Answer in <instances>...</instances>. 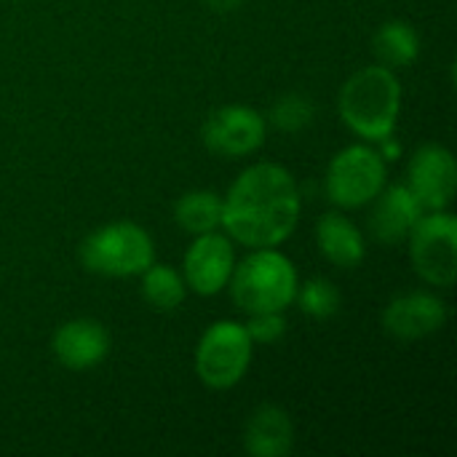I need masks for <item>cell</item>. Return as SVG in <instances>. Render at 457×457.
Here are the masks:
<instances>
[{"label":"cell","mask_w":457,"mask_h":457,"mask_svg":"<svg viewBox=\"0 0 457 457\" xmlns=\"http://www.w3.org/2000/svg\"><path fill=\"white\" fill-rule=\"evenodd\" d=\"M303 214L300 185L278 163H252L222 198V230L246 249L281 246Z\"/></svg>","instance_id":"obj_1"},{"label":"cell","mask_w":457,"mask_h":457,"mask_svg":"<svg viewBox=\"0 0 457 457\" xmlns=\"http://www.w3.org/2000/svg\"><path fill=\"white\" fill-rule=\"evenodd\" d=\"M337 112L340 120L370 145L394 137L402 112V83L396 72L383 64L356 70L340 86Z\"/></svg>","instance_id":"obj_2"},{"label":"cell","mask_w":457,"mask_h":457,"mask_svg":"<svg viewBox=\"0 0 457 457\" xmlns=\"http://www.w3.org/2000/svg\"><path fill=\"white\" fill-rule=\"evenodd\" d=\"M297 268L295 262L278 252V246L270 249H252L244 262H236L230 276V297L233 303L246 313H270V311H287L295 303L297 295Z\"/></svg>","instance_id":"obj_3"},{"label":"cell","mask_w":457,"mask_h":457,"mask_svg":"<svg viewBox=\"0 0 457 457\" xmlns=\"http://www.w3.org/2000/svg\"><path fill=\"white\" fill-rule=\"evenodd\" d=\"M78 254L88 273L107 278H134L155 262V244L142 225L118 220L88 233L80 241Z\"/></svg>","instance_id":"obj_4"},{"label":"cell","mask_w":457,"mask_h":457,"mask_svg":"<svg viewBox=\"0 0 457 457\" xmlns=\"http://www.w3.org/2000/svg\"><path fill=\"white\" fill-rule=\"evenodd\" d=\"M252 356H254V343L246 327L241 321L222 319L204 329L195 345L193 367L206 388L230 391L246 378Z\"/></svg>","instance_id":"obj_5"},{"label":"cell","mask_w":457,"mask_h":457,"mask_svg":"<svg viewBox=\"0 0 457 457\" xmlns=\"http://www.w3.org/2000/svg\"><path fill=\"white\" fill-rule=\"evenodd\" d=\"M388 185V163L380 150L370 142L343 147L327 166L324 190L327 198L340 209H364Z\"/></svg>","instance_id":"obj_6"},{"label":"cell","mask_w":457,"mask_h":457,"mask_svg":"<svg viewBox=\"0 0 457 457\" xmlns=\"http://www.w3.org/2000/svg\"><path fill=\"white\" fill-rule=\"evenodd\" d=\"M412 270L431 287L450 289L457 281V217L453 212H423L404 241Z\"/></svg>","instance_id":"obj_7"},{"label":"cell","mask_w":457,"mask_h":457,"mask_svg":"<svg viewBox=\"0 0 457 457\" xmlns=\"http://www.w3.org/2000/svg\"><path fill=\"white\" fill-rule=\"evenodd\" d=\"M268 123L265 115L249 104H222L209 112L201 139L204 145L222 158H244L257 153L265 145Z\"/></svg>","instance_id":"obj_8"},{"label":"cell","mask_w":457,"mask_h":457,"mask_svg":"<svg viewBox=\"0 0 457 457\" xmlns=\"http://www.w3.org/2000/svg\"><path fill=\"white\" fill-rule=\"evenodd\" d=\"M236 268V249L233 241L220 233H201L185 252L182 262V278L187 292H195L201 297H214L222 289H228L230 276Z\"/></svg>","instance_id":"obj_9"},{"label":"cell","mask_w":457,"mask_h":457,"mask_svg":"<svg viewBox=\"0 0 457 457\" xmlns=\"http://www.w3.org/2000/svg\"><path fill=\"white\" fill-rule=\"evenodd\" d=\"M404 185L426 212L447 209L457 193V163L453 150L436 142L418 147L410 158Z\"/></svg>","instance_id":"obj_10"},{"label":"cell","mask_w":457,"mask_h":457,"mask_svg":"<svg viewBox=\"0 0 457 457\" xmlns=\"http://www.w3.org/2000/svg\"><path fill=\"white\" fill-rule=\"evenodd\" d=\"M447 324V303L436 292H404L383 308L386 335L412 343L436 335Z\"/></svg>","instance_id":"obj_11"},{"label":"cell","mask_w":457,"mask_h":457,"mask_svg":"<svg viewBox=\"0 0 457 457\" xmlns=\"http://www.w3.org/2000/svg\"><path fill=\"white\" fill-rule=\"evenodd\" d=\"M110 332L96 319H70L56 327L51 351L56 361L70 372H86L99 367L110 353Z\"/></svg>","instance_id":"obj_12"},{"label":"cell","mask_w":457,"mask_h":457,"mask_svg":"<svg viewBox=\"0 0 457 457\" xmlns=\"http://www.w3.org/2000/svg\"><path fill=\"white\" fill-rule=\"evenodd\" d=\"M423 212L426 209L420 206V201L412 195L407 185H386L372 201V212L367 220L370 233L383 246L404 244L415 222L423 217Z\"/></svg>","instance_id":"obj_13"},{"label":"cell","mask_w":457,"mask_h":457,"mask_svg":"<svg viewBox=\"0 0 457 457\" xmlns=\"http://www.w3.org/2000/svg\"><path fill=\"white\" fill-rule=\"evenodd\" d=\"M244 450L252 457H287L295 450V423L278 404H260L244 426Z\"/></svg>","instance_id":"obj_14"},{"label":"cell","mask_w":457,"mask_h":457,"mask_svg":"<svg viewBox=\"0 0 457 457\" xmlns=\"http://www.w3.org/2000/svg\"><path fill=\"white\" fill-rule=\"evenodd\" d=\"M316 244L324 260L337 268H359L367 257V238L356 222H351L340 209L327 212L316 222Z\"/></svg>","instance_id":"obj_15"},{"label":"cell","mask_w":457,"mask_h":457,"mask_svg":"<svg viewBox=\"0 0 457 457\" xmlns=\"http://www.w3.org/2000/svg\"><path fill=\"white\" fill-rule=\"evenodd\" d=\"M372 51L378 64L402 70L418 62L420 56V35L418 29L404 19H388L378 27L372 37Z\"/></svg>","instance_id":"obj_16"},{"label":"cell","mask_w":457,"mask_h":457,"mask_svg":"<svg viewBox=\"0 0 457 457\" xmlns=\"http://www.w3.org/2000/svg\"><path fill=\"white\" fill-rule=\"evenodd\" d=\"M174 222L190 233H212L222 228V195L214 190H190L174 204Z\"/></svg>","instance_id":"obj_17"},{"label":"cell","mask_w":457,"mask_h":457,"mask_svg":"<svg viewBox=\"0 0 457 457\" xmlns=\"http://www.w3.org/2000/svg\"><path fill=\"white\" fill-rule=\"evenodd\" d=\"M142 297L153 311H161V313L177 311L187 297V287H185L182 273L171 265L153 262L142 273Z\"/></svg>","instance_id":"obj_18"},{"label":"cell","mask_w":457,"mask_h":457,"mask_svg":"<svg viewBox=\"0 0 457 457\" xmlns=\"http://www.w3.org/2000/svg\"><path fill=\"white\" fill-rule=\"evenodd\" d=\"M295 303L300 305V311L316 321H324V319H332L340 313L343 308V295L340 289L329 281V278H308L305 284H297V295H295Z\"/></svg>","instance_id":"obj_19"},{"label":"cell","mask_w":457,"mask_h":457,"mask_svg":"<svg viewBox=\"0 0 457 457\" xmlns=\"http://www.w3.org/2000/svg\"><path fill=\"white\" fill-rule=\"evenodd\" d=\"M316 118V107L308 96L292 91V94H284L273 102L270 112H268V120L273 129L284 131V134H300L305 131Z\"/></svg>","instance_id":"obj_20"},{"label":"cell","mask_w":457,"mask_h":457,"mask_svg":"<svg viewBox=\"0 0 457 457\" xmlns=\"http://www.w3.org/2000/svg\"><path fill=\"white\" fill-rule=\"evenodd\" d=\"M252 343L260 345H273L287 335V319L284 311H270V313H252L249 321L244 324Z\"/></svg>","instance_id":"obj_21"},{"label":"cell","mask_w":457,"mask_h":457,"mask_svg":"<svg viewBox=\"0 0 457 457\" xmlns=\"http://www.w3.org/2000/svg\"><path fill=\"white\" fill-rule=\"evenodd\" d=\"M201 3L214 13H230V11H238L246 0H201Z\"/></svg>","instance_id":"obj_22"}]
</instances>
